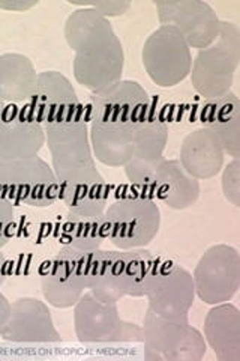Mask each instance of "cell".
I'll list each match as a JSON object with an SVG mask.
<instances>
[{
  "mask_svg": "<svg viewBox=\"0 0 240 361\" xmlns=\"http://www.w3.org/2000/svg\"><path fill=\"white\" fill-rule=\"evenodd\" d=\"M204 128L210 130L221 142L225 155H240V101L230 90L218 98L204 99L200 111Z\"/></svg>",
  "mask_w": 240,
  "mask_h": 361,
  "instance_id": "obj_20",
  "label": "cell"
},
{
  "mask_svg": "<svg viewBox=\"0 0 240 361\" xmlns=\"http://www.w3.org/2000/svg\"><path fill=\"white\" fill-rule=\"evenodd\" d=\"M74 330L82 343L143 342L141 325L122 319L116 302H104L86 290L74 306Z\"/></svg>",
  "mask_w": 240,
  "mask_h": 361,
  "instance_id": "obj_8",
  "label": "cell"
},
{
  "mask_svg": "<svg viewBox=\"0 0 240 361\" xmlns=\"http://www.w3.org/2000/svg\"><path fill=\"white\" fill-rule=\"evenodd\" d=\"M11 310V301L0 292V326H2L8 318Z\"/></svg>",
  "mask_w": 240,
  "mask_h": 361,
  "instance_id": "obj_29",
  "label": "cell"
},
{
  "mask_svg": "<svg viewBox=\"0 0 240 361\" xmlns=\"http://www.w3.org/2000/svg\"><path fill=\"white\" fill-rule=\"evenodd\" d=\"M158 257L147 248L99 250L90 255L87 290L104 302L125 297L141 298L146 293Z\"/></svg>",
  "mask_w": 240,
  "mask_h": 361,
  "instance_id": "obj_3",
  "label": "cell"
},
{
  "mask_svg": "<svg viewBox=\"0 0 240 361\" xmlns=\"http://www.w3.org/2000/svg\"><path fill=\"white\" fill-rule=\"evenodd\" d=\"M44 146L42 123L30 116L25 104H6L0 126V160L38 157Z\"/></svg>",
  "mask_w": 240,
  "mask_h": 361,
  "instance_id": "obj_16",
  "label": "cell"
},
{
  "mask_svg": "<svg viewBox=\"0 0 240 361\" xmlns=\"http://www.w3.org/2000/svg\"><path fill=\"white\" fill-rule=\"evenodd\" d=\"M90 255L62 245L57 255L45 264L41 290L50 306L70 309L83 297L89 283Z\"/></svg>",
  "mask_w": 240,
  "mask_h": 361,
  "instance_id": "obj_11",
  "label": "cell"
},
{
  "mask_svg": "<svg viewBox=\"0 0 240 361\" xmlns=\"http://www.w3.org/2000/svg\"><path fill=\"white\" fill-rule=\"evenodd\" d=\"M38 5V0H0V9L8 13H26Z\"/></svg>",
  "mask_w": 240,
  "mask_h": 361,
  "instance_id": "obj_28",
  "label": "cell"
},
{
  "mask_svg": "<svg viewBox=\"0 0 240 361\" xmlns=\"http://www.w3.org/2000/svg\"><path fill=\"white\" fill-rule=\"evenodd\" d=\"M141 330L146 360L200 361L208 349L204 336L188 318H163L147 309Z\"/></svg>",
  "mask_w": 240,
  "mask_h": 361,
  "instance_id": "obj_6",
  "label": "cell"
},
{
  "mask_svg": "<svg viewBox=\"0 0 240 361\" xmlns=\"http://www.w3.org/2000/svg\"><path fill=\"white\" fill-rule=\"evenodd\" d=\"M204 341L220 361H240V312L232 302L212 306L204 319Z\"/></svg>",
  "mask_w": 240,
  "mask_h": 361,
  "instance_id": "obj_21",
  "label": "cell"
},
{
  "mask_svg": "<svg viewBox=\"0 0 240 361\" xmlns=\"http://www.w3.org/2000/svg\"><path fill=\"white\" fill-rule=\"evenodd\" d=\"M153 5L159 25L176 27L191 49H208L218 38L221 20L204 0H158Z\"/></svg>",
  "mask_w": 240,
  "mask_h": 361,
  "instance_id": "obj_13",
  "label": "cell"
},
{
  "mask_svg": "<svg viewBox=\"0 0 240 361\" xmlns=\"http://www.w3.org/2000/svg\"><path fill=\"white\" fill-rule=\"evenodd\" d=\"M196 297L204 304L230 301L240 288V255L228 244H215L206 250L192 274Z\"/></svg>",
  "mask_w": 240,
  "mask_h": 361,
  "instance_id": "obj_10",
  "label": "cell"
},
{
  "mask_svg": "<svg viewBox=\"0 0 240 361\" xmlns=\"http://www.w3.org/2000/svg\"><path fill=\"white\" fill-rule=\"evenodd\" d=\"M80 103L70 78L59 71H42L32 95L25 103L30 116L42 126L59 119Z\"/></svg>",
  "mask_w": 240,
  "mask_h": 361,
  "instance_id": "obj_17",
  "label": "cell"
},
{
  "mask_svg": "<svg viewBox=\"0 0 240 361\" xmlns=\"http://www.w3.org/2000/svg\"><path fill=\"white\" fill-rule=\"evenodd\" d=\"M68 4L78 8H92L98 14L108 20L111 17H120L123 14H127L132 5L130 0H87V2H75V0H70Z\"/></svg>",
  "mask_w": 240,
  "mask_h": 361,
  "instance_id": "obj_26",
  "label": "cell"
},
{
  "mask_svg": "<svg viewBox=\"0 0 240 361\" xmlns=\"http://www.w3.org/2000/svg\"><path fill=\"white\" fill-rule=\"evenodd\" d=\"M0 197L14 207L47 208L59 200L53 167L41 157L0 160Z\"/></svg>",
  "mask_w": 240,
  "mask_h": 361,
  "instance_id": "obj_5",
  "label": "cell"
},
{
  "mask_svg": "<svg viewBox=\"0 0 240 361\" xmlns=\"http://www.w3.org/2000/svg\"><path fill=\"white\" fill-rule=\"evenodd\" d=\"M225 160V151L216 135L208 128H198L182 140L179 163L184 171L197 180L212 179L218 175Z\"/></svg>",
  "mask_w": 240,
  "mask_h": 361,
  "instance_id": "obj_19",
  "label": "cell"
},
{
  "mask_svg": "<svg viewBox=\"0 0 240 361\" xmlns=\"http://www.w3.org/2000/svg\"><path fill=\"white\" fill-rule=\"evenodd\" d=\"M106 240H108L106 212L98 217H83L68 211L61 226L62 245L72 247L84 253H92L99 250Z\"/></svg>",
  "mask_w": 240,
  "mask_h": 361,
  "instance_id": "obj_24",
  "label": "cell"
},
{
  "mask_svg": "<svg viewBox=\"0 0 240 361\" xmlns=\"http://www.w3.org/2000/svg\"><path fill=\"white\" fill-rule=\"evenodd\" d=\"M38 74L26 54H0V99L6 104H25L35 89Z\"/></svg>",
  "mask_w": 240,
  "mask_h": 361,
  "instance_id": "obj_23",
  "label": "cell"
},
{
  "mask_svg": "<svg viewBox=\"0 0 240 361\" xmlns=\"http://www.w3.org/2000/svg\"><path fill=\"white\" fill-rule=\"evenodd\" d=\"M144 297L147 309L170 319L189 318L196 300L192 274L171 259H159L149 280Z\"/></svg>",
  "mask_w": 240,
  "mask_h": 361,
  "instance_id": "obj_12",
  "label": "cell"
},
{
  "mask_svg": "<svg viewBox=\"0 0 240 361\" xmlns=\"http://www.w3.org/2000/svg\"><path fill=\"white\" fill-rule=\"evenodd\" d=\"M44 130L59 184V200L77 216H102L108 207L111 188L96 169L89 137L87 107L80 101L59 119L44 126Z\"/></svg>",
  "mask_w": 240,
  "mask_h": 361,
  "instance_id": "obj_1",
  "label": "cell"
},
{
  "mask_svg": "<svg viewBox=\"0 0 240 361\" xmlns=\"http://www.w3.org/2000/svg\"><path fill=\"white\" fill-rule=\"evenodd\" d=\"M9 269H11V264L8 261V257L0 250V286L5 283L6 277L9 276Z\"/></svg>",
  "mask_w": 240,
  "mask_h": 361,
  "instance_id": "obj_30",
  "label": "cell"
},
{
  "mask_svg": "<svg viewBox=\"0 0 240 361\" xmlns=\"http://www.w3.org/2000/svg\"><path fill=\"white\" fill-rule=\"evenodd\" d=\"M168 143V122L161 103L151 97L135 127V152L132 160L156 161L164 157Z\"/></svg>",
  "mask_w": 240,
  "mask_h": 361,
  "instance_id": "obj_22",
  "label": "cell"
},
{
  "mask_svg": "<svg viewBox=\"0 0 240 361\" xmlns=\"http://www.w3.org/2000/svg\"><path fill=\"white\" fill-rule=\"evenodd\" d=\"M5 107H6V103H4V101L0 99V126H2V121H4V113H5Z\"/></svg>",
  "mask_w": 240,
  "mask_h": 361,
  "instance_id": "obj_31",
  "label": "cell"
},
{
  "mask_svg": "<svg viewBox=\"0 0 240 361\" xmlns=\"http://www.w3.org/2000/svg\"><path fill=\"white\" fill-rule=\"evenodd\" d=\"M240 62V32L233 21H221L216 41L198 50L191 66V85L204 99L230 92Z\"/></svg>",
  "mask_w": 240,
  "mask_h": 361,
  "instance_id": "obj_4",
  "label": "cell"
},
{
  "mask_svg": "<svg viewBox=\"0 0 240 361\" xmlns=\"http://www.w3.org/2000/svg\"><path fill=\"white\" fill-rule=\"evenodd\" d=\"M15 212L14 205L6 199L0 197V250L11 241L14 233Z\"/></svg>",
  "mask_w": 240,
  "mask_h": 361,
  "instance_id": "obj_27",
  "label": "cell"
},
{
  "mask_svg": "<svg viewBox=\"0 0 240 361\" xmlns=\"http://www.w3.org/2000/svg\"><path fill=\"white\" fill-rule=\"evenodd\" d=\"M222 193L224 197L234 205L240 207V163L239 158H233L225 167H222Z\"/></svg>",
  "mask_w": 240,
  "mask_h": 361,
  "instance_id": "obj_25",
  "label": "cell"
},
{
  "mask_svg": "<svg viewBox=\"0 0 240 361\" xmlns=\"http://www.w3.org/2000/svg\"><path fill=\"white\" fill-rule=\"evenodd\" d=\"M141 61L151 80L159 87H175L189 77L191 47L173 26H159L147 37Z\"/></svg>",
  "mask_w": 240,
  "mask_h": 361,
  "instance_id": "obj_9",
  "label": "cell"
},
{
  "mask_svg": "<svg viewBox=\"0 0 240 361\" xmlns=\"http://www.w3.org/2000/svg\"><path fill=\"white\" fill-rule=\"evenodd\" d=\"M65 39L75 56V82L90 92L122 80L125 51L108 18L92 8H78L65 21Z\"/></svg>",
  "mask_w": 240,
  "mask_h": 361,
  "instance_id": "obj_2",
  "label": "cell"
},
{
  "mask_svg": "<svg viewBox=\"0 0 240 361\" xmlns=\"http://www.w3.org/2000/svg\"><path fill=\"white\" fill-rule=\"evenodd\" d=\"M151 95L135 80H122L90 94L89 122L137 127Z\"/></svg>",
  "mask_w": 240,
  "mask_h": 361,
  "instance_id": "obj_14",
  "label": "cell"
},
{
  "mask_svg": "<svg viewBox=\"0 0 240 361\" xmlns=\"http://www.w3.org/2000/svg\"><path fill=\"white\" fill-rule=\"evenodd\" d=\"M200 193V180L189 176L179 160L163 157L158 161L149 197L165 203L171 209L182 211L196 205Z\"/></svg>",
  "mask_w": 240,
  "mask_h": 361,
  "instance_id": "obj_18",
  "label": "cell"
},
{
  "mask_svg": "<svg viewBox=\"0 0 240 361\" xmlns=\"http://www.w3.org/2000/svg\"><path fill=\"white\" fill-rule=\"evenodd\" d=\"M108 241L119 250L144 248L161 229V209L156 200L132 195L120 197L106 209Z\"/></svg>",
  "mask_w": 240,
  "mask_h": 361,
  "instance_id": "obj_7",
  "label": "cell"
},
{
  "mask_svg": "<svg viewBox=\"0 0 240 361\" xmlns=\"http://www.w3.org/2000/svg\"><path fill=\"white\" fill-rule=\"evenodd\" d=\"M0 337L13 343H61L47 304L33 297H23L11 302L5 324L0 326Z\"/></svg>",
  "mask_w": 240,
  "mask_h": 361,
  "instance_id": "obj_15",
  "label": "cell"
}]
</instances>
